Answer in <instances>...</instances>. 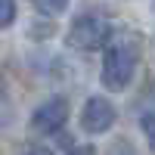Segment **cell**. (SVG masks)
Returning a JSON list of instances; mask_svg holds the SVG:
<instances>
[{
  "instance_id": "cell-1",
  "label": "cell",
  "mask_w": 155,
  "mask_h": 155,
  "mask_svg": "<svg viewBox=\"0 0 155 155\" xmlns=\"http://www.w3.org/2000/svg\"><path fill=\"white\" fill-rule=\"evenodd\" d=\"M102 87L112 93L130 87L140 62V37L134 31H112L109 44L102 47Z\"/></svg>"
},
{
  "instance_id": "cell-2",
  "label": "cell",
  "mask_w": 155,
  "mask_h": 155,
  "mask_svg": "<svg viewBox=\"0 0 155 155\" xmlns=\"http://www.w3.org/2000/svg\"><path fill=\"white\" fill-rule=\"evenodd\" d=\"M112 25L106 19H99V16H78L71 22V28L65 34V44L71 50H81V53H90V50H99V47H106L109 44V37H112Z\"/></svg>"
},
{
  "instance_id": "cell-3",
  "label": "cell",
  "mask_w": 155,
  "mask_h": 155,
  "mask_svg": "<svg viewBox=\"0 0 155 155\" xmlns=\"http://www.w3.org/2000/svg\"><path fill=\"white\" fill-rule=\"evenodd\" d=\"M68 121V99L65 96H50L31 112V130L34 134H56Z\"/></svg>"
},
{
  "instance_id": "cell-4",
  "label": "cell",
  "mask_w": 155,
  "mask_h": 155,
  "mask_svg": "<svg viewBox=\"0 0 155 155\" xmlns=\"http://www.w3.org/2000/svg\"><path fill=\"white\" fill-rule=\"evenodd\" d=\"M115 124V106L106 96H90L81 109V127L87 134H106Z\"/></svg>"
},
{
  "instance_id": "cell-5",
  "label": "cell",
  "mask_w": 155,
  "mask_h": 155,
  "mask_svg": "<svg viewBox=\"0 0 155 155\" xmlns=\"http://www.w3.org/2000/svg\"><path fill=\"white\" fill-rule=\"evenodd\" d=\"M34 6L41 12H47V16H62L65 6H68V0H34Z\"/></svg>"
},
{
  "instance_id": "cell-6",
  "label": "cell",
  "mask_w": 155,
  "mask_h": 155,
  "mask_svg": "<svg viewBox=\"0 0 155 155\" xmlns=\"http://www.w3.org/2000/svg\"><path fill=\"white\" fill-rule=\"evenodd\" d=\"M16 0H0V28H9L16 22Z\"/></svg>"
},
{
  "instance_id": "cell-7",
  "label": "cell",
  "mask_w": 155,
  "mask_h": 155,
  "mask_svg": "<svg viewBox=\"0 0 155 155\" xmlns=\"http://www.w3.org/2000/svg\"><path fill=\"white\" fill-rule=\"evenodd\" d=\"M140 127H143L146 143L155 149V112H143V118H140Z\"/></svg>"
},
{
  "instance_id": "cell-8",
  "label": "cell",
  "mask_w": 155,
  "mask_h": 155,
  "mask_svg": "<svg viewBox=\"0 0 155 155\" xmlns=\"http://www.w3.org/2000/svg\"><path fill=\"white\" fill-rule=\"evenodd\" d=\"M25 155H53V152H50L47 146H28V149H25Z\"/></svg>"
},
{
  "instance_id": "cell-9",
  "label": "cell",
  "mask_w": 155,
  "mask_h": 155,
  "mask_svg": "<svg viewBox=\"0 0 155 155\" xmlns=\"http://www.w3.org/2000/svg\"><path fill=\"white\" fill-rule=\"evenodd\" d=\"M68 155H96V149H93V146H78V149H71Z\"/></svg>"
}]
</instances>
